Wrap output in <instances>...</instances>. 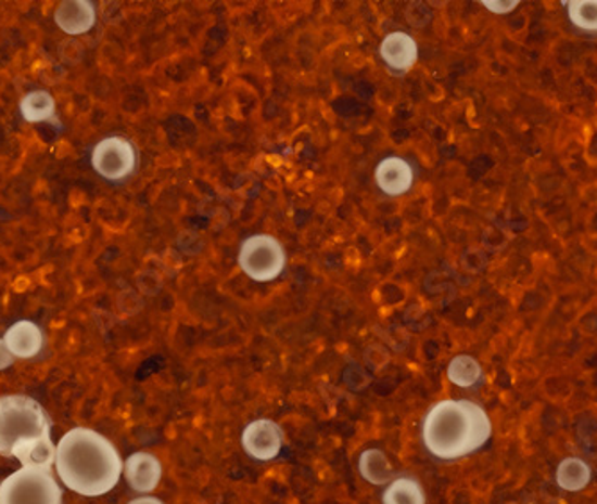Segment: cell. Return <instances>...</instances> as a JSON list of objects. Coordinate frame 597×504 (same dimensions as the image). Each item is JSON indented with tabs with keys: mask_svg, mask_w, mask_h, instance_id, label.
Returning a JSON list of instances; mask_svg holds the SVG:
<instances>
[{
	"mask_svg": "<svg viewBox=\"0 0 597 504\" xmlns=\"http://www.w3.org/2000/svg\"><path fill=\"white\" fill-rule=\"evenodd\" d=\"M54 464L66 489L87 497L112 492L124 473L112 440L90 428H74L61 438Z\"/></svg>",
	"mask_w": 597,
	"mask_h": 504,
	"instance_id": "obj_1",
	"label": "cell"
},
{
	"mask_svg": "<svg viewBox=\"0 0 597 504\" xmlns=\"http://www.w3.org/2000/svg\"><path fill=\"white\" fill-rule=\"evenodd\" d=\"M491 415L471 399H442L425 412L420 426L425 451L444 462L466 458L492 438Z\"/></svg>",
	"mask_w": 597,
	"mask_h": 504,
	"instance_id": "obj_2",
	"label": "cell"
},
{
	"mask_svg": "<svg viewBox=\"0 0 597 504\" xmlns=\"http://www.w3.org/2000/svg\"><path fill=\"white\" fill-rule=\"evenodd\" d=\"M46 410L29 396H0V456L16 458L22 467H52L56 448Z\"/></svg>",
	"mask_w": 597,
	"mask_h": 504,
	"instance_id": "obj_3",
	"label": "cell"
},
{
	"mask_svg": "<svg viewBox=\"0 0 597 504\" xmlns=\"http://www.w3.org/2000/svg\"><path fill=\"white\" fill-rule=\"evenodd\" d=\"M237 263L243 275L256 283H270L283 275L289 255L281 240L269 233H254L242 240Z\"/></svg>",
	"mask_w": 597,
	"mask_h": 504,
	"instance_id": "obj_4",
	"label": "cell"
},
{
	"mask_svg": "<svg viewBox=\"0 0 597 504\" xmlns=\"http://www.w3.org/2000/svg\"><path fill=\"white\" fill-rule=\"evenodd\" d=\"M0 504H63L52 467L27 465L0 483Z\"/></svg>",
	"mask_w": 597,
	"mask_h": 504,
	"instance_id": "obj_5",
	"label": "cell"
},
{
	"mask_svg": "<svg viewBox=\"0 0 597 504\" xmlns=\"http://www.w3.org/2000/svg\"><path fill=\"white\" fill-rule=\"evenodd\" d=\"M91 167L102 179L120 183L131 178L138 168V151L126 137H106L91 151Z\"/></svg>",
	"mask_w": 597,
	"mask_h": 504,
	"instance_id": "obj_6",
	"label": "cell"
},
{
	"mask_svg": "<svg viewBox=\"0 0 597 504\" xmlns=\"http://www.w3.org/2000/svg\"><path fill=\"white\" fill-rule=\"evenodd\" d=\"M240 443L256 462H272L283 451L284 431L272 418H256L243 428Z\"/></svg>",
	"mask_w": 597,
	"mask_h": 504,
	"instance_id": "obj_7",
	"label": "cell"
},
{
	"mask_svg": "<svg viewBox=\"0 0 597 504\" xmlns=\"http://www.w3.org/2000/svg\"><path fill=\"white\" fill-rule=\"evenodd\" d=\"M376 186L386 197H401L416 183V172L410 161L401 156H386L374 168Z\"/></svg>",
	"mask_w": 597,
	"mask_h": 504,
	"instance_id": "obj_8",
	"label": "cell"
},
{
	"mask_svg": "<svg viewBox=\"0 0 597 504\" xmlns=\"http://www.w3.org/2000/svg\"><path fill=\"white\" fill-rule=\"evenodd\" d=\"M380 57L390 70L403 74L411 70L419 62V43L410 33H389L381 38Z\"/></svg>",
	"mask_w": 597,
	"mask_h": 504,
	"instance_id": "obj_9",
	"label": "cell"
},
{
	"mask_svg": "<svg viewBox=\"0 0 597 504\" xmlns=\"http://www.w3.org/2000/svg\"><path fill=\"white\" fill-rule=\"evenodd\" d=\"M124 478L138 494H151L162 483V462L151 453H132L124 464Z\"/></svg>",
	"mask_w": 597,
	"mask_h": 504,
	"instance_id": "obj_10",
	"label": "cell"
},
{
	"mask_svg": "<svg viewBox=\"0 0 597 504\" xmlns=\"http://www.w3.org/2000/svg\"><path fill=\"white\" fill-rule=\"evenodd\" d=\"M54 22L65 35L79 36L97 24V8L90 0H66L54 11Z\"/></svg>",
	"mask_w": 597,
	"mask_h": 504,
	"instance_id": "obj_11",
	"label": "cell"
},
{
	"mask_svg": "<svg viewBox=\"0 0 597 504\" xmlns=\"http://www.w3.org/2000/svg\"><path fill=\"white\" fill-rule=\"evenodd\" d=\"M5 347L16 360H30L43 349V332L33 321H18L5 332Z\"/></svg>",
	"mask_w": 597,
	"mask_h": 504,
	"instance_id": "obj_12",
	"label": "cell"
},
{
	"mask_svg": "<svg viewBox=\"0 0 597 504\" xmlns=\"http://www.w3.org/2000/svg\"><path fill=\"white\" fill-rule=\"evenodd\" d=\"M590 481H593V469L580 456L563 458L555 470V483L558 489L569 492V494L582 492L587 489Z\"/></svg>",
	"mask_w": 597,
	"mask_h": 504,
	"instance_id": "obj_13",
	"label": "cell"
},
{
	"mask_svg": "<svg viewBox=\"0 0 597 504\" xmlns=\"http://www.w3.org/2000/svg\"><path fill=\"white\" fill-rule=\"evenodd\" d=\"M358 470L367 483L376 487L389 484L395 478L394 467L390 464L385 451H381L380 448L365 449L364 453L359 454Z\"/></svg>",
	"mask_w": 597,
	"mask_h": 504,
	"instance_id": "obj_14",
	"label": "cell"
},
{
	"mask_svg": "<svg viewBox=\"0 0 597 504\" xmlns=\"http://www.w3.org/2000/svg\"><path fill=\"white\" fill-rule=\"evenodd\" d=\"M383 504H428L424 487L414 476H395L381 494Z\"/></svg>",
	"mask_w": 597,
	"mask_h": 504,
	"instance_id": "obj_15",
	"label": "cell"
},
{
	"mask_svg": "<svg viewBox=\"0 0 597 504\" xmlns=\"http://www.w3.org/2000/svg\"><path fill=\"white\" fill-rule=\"evenodd\" d=\"M21 113L24 120L29 124H56V99L47 90H33L22 98Z\"/></svg>",
	"mask_w": 597,
	"mask_h": 504,
	"instance_id": "obj_16",
	"label": "cell"
},
{
	"mask_svg": "<svg viewBox=\"0 0 597 504\" xmlns=\"http://www.w3.org/2000/svg\"><path fill=\"white\" fill-rule=\"evenodd\" d=\"M447 379L455 387L472 388L483 379V367L471 354H458L447 365Z\"/></svg>",
	"mask_w": 597,
	"mask_h": 504,
	"instance_id": "obj_17",
	"label": "cell"
},
{
	"mask_svg": "<svg viewBox=\"0 0 597 504\" xmlns=\"http://www.w3.org/2000/svg\"><path fill=\"white\" fill-rule=\"evenodd\" d=\"M562 4L576 31L597 35V0H566Z\"/></svg>",
	"mask_w": 597,
	"mask_h": 504,
	"instance_id": "obj_18",
	"label": "cell"
},
{
	"mask_svg": "<svg viewBox=\"0 0 597 504\" xmlns=\"http://www.w3.org/2000/svg\"><path fill=\"white\" fill-rule=\"evenodd\" d=\"M519 4H521L519 0H499V2L497 0H483L481 2L485 10L496 13V15H508L511 11L517 10Z\"/></svg>",
	"mask_w": 597,
	"mask_h": 504,
	"instance_id": "obj_19",
	"label": "cell"
},
{
	"mask_svg": "<svg viewBox=\"0 0 597 504\" xmlns=\"http://www.w3.org/2000/svg\"><path fill=\"white\" fill-rule=\"evenodd\" d=\"M16 358L11 354L10 349L5 347L4 338H0V371L10 369L15 363Z\"/></svg>",
	"mask_w": 597,
	"mask_h": 504,
	"instance_id": "obj_20",
	"label": "cell"
},
{
	"mask_svg": "<svg viewBox=\"0 0 597 504\" xmlns=\"http://www.w3.org/2000/svg\"><path fill=\"white\" fill-rule=\"evenodd\" d=\"M127 504H165L160 497H154V495H142V497H137V500L129 501Z\"/></svg>",
	"mask_w": 597,
	"mask_h": 504,
	"instance_id": "obj_21",
	"label": "cell"
}]
</instances>
